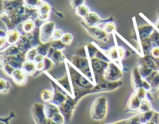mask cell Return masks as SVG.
I'll return each instance as SVG.
<instances>
[{"mask_svg":"<svg viewBox=\"0 0 159 124\" xmlns=\"http://www.w3.org/2000/svg\"><path fill=\"white\" fill-rule=\"evenodd\" d=\"M20 52H21V51H20V48L17 46L16 44L9 45L6 48L2 50L1 55H2L3 57H9V56L16 55V54H19Z\"/></svg>","mask_w":159,"mask_h":124,"instance_id":"cell-30","label":"cell"},{"mask_svg":"<svg viewBox=\"0 0 159 124\" xmlns=\"http://www.w3.org/2000/svg\"><path fill=\"white\" fill-rule=\"evenodd\" d=\"M64 33H64L63 30H61V29H54V33H53V34H52V37H51V41H52V40H61Z\"/></svg>","mask_w":159,"mask_h":124,"instance_id":"cell-44","label":"cell"},{"mask_svg":"<svg viewBox=\"0 0 159 124\" xmlns=\"http://www.w3.org/2000/svg\"><path fill=\"white\" fill-rule=\"evenodd\" d=\"M136 35L138 36L136 38L137 41L139 43V41L142 39L147 38V37H150L151 34L154 32V30L155 29V26L152 24L151 22L148 21V24L146 25H142V26H138L136 28Z\"/></svg>","mask_w":159,"mask_h":124,"instance_id":"cell-20","label":"cell"},{"mask_svg":"<svg viewBox=\"0 0 159 124\" xmlns=\"http://www.w3.org/2000/svg\"><path fill=\"white\" fill-rule=\"evenodd\" d=\"M115 34H116L115 33L113 34V39H114V41L116 43L114 46H110L107 51H103V50L102 51H103L104 53L107 54V55L111 60V61L116 63L121 69L124 70V68L122 64V60L130 57V53L127 50H126L124 46H120L116 43V37H115Z\"/></svg>","mask_w":159,"mask_h":124,"instance_id":"cell-4","label":"cell"},{"mask_svg":"<svg viewBox=\"0 0 159 124\" xmlns=\"http://www.w3.org/2000/svg\"><path fill=\"white\" fill-rule=\"evenodd\" d=\"M14 117H15V114H14L13 112H11L9 114V116L6 118H4L3 116H2L1 119H0V122H1L2 123H9V122H10V120H12Z\"/></svg>","mask_w":159,"mask_h":124,"instance_id":"cell-47","label":"cell"},{"mask_svg":"<svg viewBox=\"0 0 159 124\" xmlns=\"http://www.w3.org/2000/svg\"><path fill=\"white\" fill-rule=\"evenodd\" d=\"M75 54H76V55L78 56H80V57H87V52L86 49H85V46H82V47L79 48V49L75 52Z\"/></svg>","mask_w":159,"mask_h":124,"instance_id":"cell-48","label":"cell"},{"mask_svg":"<svg viewBox=\"0 0 159 124\" xmlns=\"http://www.w3.org/2000/svg\"><path fill=\"white\" fill-rule=\"evenodd\" d=\"M85 24H87L88 26H99V24H103V23H107L108 21H113V17H110L108 19H102L99 15H98L96 12H91L83 19L82 20Z\"/></svg>","mask_w":159,"mask_h":124,"instance_id":"cell-19","label":"cell"},{"mask_svg":"<svg viewBox=\"0 0 159 124\" xmlns=\"http://www.w3.org/2000/svg\"><path fill=\"white\" fill-rule=\"evenodd\" d=\"M61 40L65 44H66L67 46H69V45L71 44V43L73 41V36L71 33H65L63 34V36H62Z\"/></svg>","mask_w":159,"mask_h":124,"instance_id":"cell-43","label":"cell"},{"mask_svg":"<svg viewBox=\"0 0 159 124\" xmlns=\"http://www.w3.org/2000/svg\"><path fill=\"white\" fill-rule=\"evenodd\" d=\"M155 111L153 109L151 111L145 112V113H139L138 114L134 115L131 117L126 119H121V120L116 121L113 123H138V124H146L149 123L152 120L154 116Z\"/></svg>","mask_w":159,"mask_h":124,"instance_id":"cell-10","label":"cell"},{"mask_svg":"<svg viewBox=\"0 0 159 124\" xmlns=\"http://www.w3.org/2000/svg\"><path fill=\"white\" fill-rule=\"evenodd\" d=\"M85 0H70L71 6L74 10L76 9V8L79 7V6L85 4Z\"/></svg>","mask_w":159,"mask_h":124,"instance_id":"cell-46","label":"cell"},{"mask_svg":"<svg viewBox=\"0 0 159 124\" xmlns=\"http://www.w3.org/2000/svg\"><path fill=\"white\" fill-rule=\"evenodd\" d=\"M6 44H8V43L6 40V37H3V36H0V49H1V51L6 47Z\"/></svg>","mask_w":159,"mask_h":124,"instance_id":"cell-49","label":"cell"},{"mask_svg":"<svg viewBox=\"0 0 159 124\" xmlns=\"http://www.w3.org/2000/svg\"><path fill=\"white\" fill-rule=\"evenodd\" d=\"M27 77V74L21 68H20V69H16L14 71L13 74L11 76V78L13 80L16 85H19V86H23L26 83Z\"/></svg>","mask_w":159,"mask_h":124,"instance_id":"cell-25","label":"cell"},{"mask_svg":"<svg viewBox=\"0 0 159 124\" xmlns=\"http://www.w3.org/2000/svg\"><path fill=\"white\" fill-rule=\"evenodd\" d=\"M55 29V23L54 22L48 20V21L42 23L41 26L39 27L38 32L39 41H40V43H45L51 42L52 34Z\"/></svg>","mask_w":159,"mask_h":124,"instance_id":"cell-12","label":"cell"},{"mask_svg":"<svg viewBox=\"0 0 159 124\" xmlns=\"http://www.w3.org/2000/svg\"><path fill=\"white\" fill-rule=\"evenodd\" d=\"M51 47L54 48V49L60 50V51H63V50L66 49L68 46H67L66 44L63 43L61 40H52L51 41Z\"/></svg>","mask_w":159,"mask_h":124,"instance_id":"cell-40","label":"cell"},{"mask_svg":"<svg viewBox=\"0 0 159 124\" xmlns=\"http://www.w3.org/2000/svg\"><path fill=\"white\" fill-rule=\"evenodd\" d=\"M158 102H159V95H158Z\"/></svg>","mask_w":159,"mask_h":124,"instance_id":"cell-54","label":"cell"},{"mask_svg":"<svg viewBox=\"0 0 159 124\" xmlns=\"http://www.w3.org/2000/svg\"><path fill=\"white\" fill-rule=\"evenodd\" d=\"M22 33L19 31L17 28H14V29H7L6 31V40L7 41V43L9 45H13L16 44L17 42L20 40V37H21Z\"/></svg>","mask_w":159,"mask_h":124,"instance_id":"cell-24","label":"cell"},{"mask_svg":"<svg viewBox=\"0 0 159 124\" xmlns=\"http://www.w3.org/2000/svg\"><path fill=\"white\" fill-rule=\"evenodd\" d=\"M25 60H26V53L22 51L16 55L9 56V57H3L2 55H0V61H4L9 64L16 69L22 68Z\"/></svg>","mask_w":159,"mask_h":124,"instance_id":"cell-18","label":"cell"},{"mask_svg":"<svg viewBox=\"0 0 159 124\" xmlns=\"http://www.w3.org/2000/svg\"><path fill=\"white\" fill-rule=\"evenodd\" d=\"M0 66H1L2 71L5 73V74L10 78L12 74H13L14 71L16 70V68H13L12 65H10L8 63H6L4 61H0Z\"/></svg>","mask_w":159,"mask_h":124,"instance_id":"cell-37","label":"cell"},{"mask_svg":"<svg viewBox=\"0 0 159 124\" xmlns=\"http://www.w3.org/2000/svg\"><path fill=\"white\" fill-rule=\"evenodd\" d=\"M81 24H82V27L85 29L87 33L93 39L98 40V41L102 42V43H107L109 41V36L110 35H108L104 31L102 27H100L99 26H88L82 20L81 21Z\"/></svg>","mask_w":159,"mask_h":124,"instance_id":"cell-8","label":"cell"},{"mask_svg":"<svg viewBox=\"0 0 159 124\" xmlns=\"http://www.w3.org/2000/svg\"><path fill=\"white\" fill-rule=\"evenodd\" d=\"M21 69L28 76H34V77L37 71V63L34 61V60H25Z\"/></svg>","mask_w":159,"mask_h":124,"instance_id":"cell-27","label":"cell"},{"mask_svg":"<svg viewBox=\"0 0 159 124\" xmlns=\"http://www.w3.org/2000/svg\"><path fill=\"white\" fill-rule=\"evenodd\" d=\"M85 49H86L87 57H88L89 59L96 57L98 51H99V47H98L97 45L95 44L93 42H92V43H88L87 45H85Z\"/></svg>","mask_w":159,"mask_h":124,"instance_id":"cell-33","label":"cell"},{"mask_svg":"<svg viewBox=\"0 0 159 124\" xmlns=\"http://www.w3.org/2000/svg\"><path fill=\"white\" fill-rule=\"evenodd\" d=\"M44 56L41 55V54H37V55L36 56L35 59H34V61H35L36 63H39V62L40 61H43V60H44Z\"/></svg>","mask_w":159,"mask_h":124,"instance_id":"cell-51","label":"cell"},{"mask_svg":"<svg viewBox=\"0 0 159 124\" xmlns=\"http://www.w3.org/2000/svg\"><path fill=\"white\" fill-rule=\"evenodd\" d=\"M54 96V91L49 88H44L40 92V98L43 102H51Z\"/></svg>","mask_w":159,"mask_h":124,"instance_id":"cell-32","label":"cell"},{"mask_svg":"<svg viewBox=\"0 0 159 124\" xmlns=\"http://www.w3.org/2000/svg\"><path fill=\"white\" fill-rule=\"evenodd\" d=\"M153 25H154V26H155V29H156L158 31H159V14H158V20H157V21L155 22V23H154Z\"/></svg>","mask_w":159,"mask_h":124,"instance_id":"cell-52","label":"cell"},{"mask_svg":"<svg viewBox=\"0 0 159 124\" xmlns=\"http://www.w3.org/2000/svg\"><path fill=\"white\" fill-rule=\"evenodd\" d=\"M138 69H139L140 73H141V76H142L144 78H146L152 71H154V69L151 68H148V67H144V66H138Z\"/></svg>","mask_w":159,"mask_h":124,"instance_id":"cell-42","label":"cell"},{"mask_svg":"<svg viewBox=\"0 0 159 124\" xmlns=\"http://www.w3.org/2000/svg\"><path fill=\"white\" fill-rule=\"evenodd\" d=\"M45 74L48 76L51 79L54 80L61 88L63 90H65L70 96L75 98V91H74V85H73L72 82H71V78H70V76L68 74V73L67 72L65 74V75L64 77L61 78H54L53 76H51V74H49L48 71H45Z\"/></svg>","mask_w":159,"mask_h":124,"instance_id":"cell-15","label":"cell"},{"mask_svg":"<svg viewBox=\"0 0 159 124\" xmlns=\"http://www.w3.org/2000/svg\"><path fill=\"white\" fill-rule=\"evenodd\" d=\"M11 88H12L11 84L8 81L3 78L0 79V92L2 94H7Z\"/></svg>","mask_w":159,"mask_h":124,"instance_id":"cell-38","label":"cell"},{"mask_svg":"<svg viewBox=\"0 0 159 124\" xmlns=\"http://www.w3.org/2000/svg\"><path fill=\"white\" fill-rule=\"evenodd\" d=\"M155 63H156V65H157V70L159 71V60H155Z\"/></svg>","mask_w":159,"mask_h":124,"instance_id":"cell-53","label":"cell"},{"mask_svg":"<svg viewBox=\"0 0 159 124\" xmlns=\"http://www.w3.org/2000/svg\"><path fill=\"white\" fill-rule=\"evenodd\" d=\"M89 62L92 70L93 71V74H94L95 78H96V81L98 79L103 78V74L105 72V70L107 69V66L109 64V62L110 61H107V60L99 58V57H94L89 59Z\"/></svg>","mask_w":159,"mask_h":124,"instance_id":"cell-13","label":"cell"},{"mask_svg":"<svg viewBox=\"0 0 159 124\" xmlns=\"http://www.w3.org/2000/svg\"><path fill=\"white\" fill-rule=\"evenodd\" d=\"M158 90H159V87H158Z\"/></svg>","mask_w":159,"mask_h":124,"instance_id":"cell-55","label":"cell"},{"mask_svg":"<svg viewBox=\"0 0 159 124\" xmlns=\"http://www.w3.org/2000/svg\"><path fill=\"white\" fill-rule=\"evenodd\" d=\"M47 57L51 58V60H53V62L54 63V64L56 65L62 64L63 63H65V60L67 59L66 57H65V54L62 52V51L54 49V48L51 47V46Z\"/></svg>","mask_w":159,"mask_h":124,"instance_id":"cell-23","label":"cell"},{"mask_svg":"<svg viewBox=\"0 0 159 124\" xmlns=\"http://www.w3.org/2000/svg\"><path fill=\"white\" fill-rule=\"evenodd\" d=\"M90 12H91V10H90V9L89 8V6H87L85 4L79 6V7H77L75 9V12L76 16H79V18L82 19V20H83Z\"/></svg>","mask_w":159,"mask_h":124,"instance_id":"cell-35","label":"cell"},{"mask_svg":"<svg viewBox=\"0 0 159 124\" xmlns=\"http://www.w3.org/2000/svg\"><path fill=\"white\" fill-rule=\"evenodd\" d=\"M53 8L51 5L49 4L47 2L42 0L41 2L40 3V5L38 6V7L37 8V12H38V16H37V18L34 20L37 26L40 27L42 25V23H43L44 22L48 21L50 18V16H51V12L53 11Z\"/></svg>","mask_w":159,"mask_h":124,"instance_id":"cell-14","label":"cell"},{"mask_svg":"<svg viewBox=\"0 0 159 124\" xmlns=\"http://www.w3.org/2000/svg\"><path fill=\"white\" fill-rule=\"evenodd\" d=\"M108 113V99L106 96L101 95L93 101L90 108L91 119L94 121H103Z\"/></svg>","mask_w":159,"mask_h":124,"instance_id":"cell-3","label":"cell"},{"mask_svg":"<svg viewBox=\"0 0 159 124\" xmlns=\"http://www.w3.org/2000/svg\"><path fill=\"white\" fill-rule=\"evenodd\" d=\"M122 85L123 82L121 80L112 82L107 80L104 78H101L96 81V85L91 89V95L101 92H110L120 88Z\"/></svg>","mask_w":159,"mask_h":124,"instance_id":"cell-7","label":"cell"},{"mask_svg":"<svg viewBox=\"0 0 159 124\" xmlns=\"http://www.w3.org/2000/svg\"><path fill=\"white\" fill-rule=\"evenodd\" d=\"M123 76H124L123 70L114 62H109L108 66L103 74L104 78L108 81L115 82V81L121 80Z\"/></svg>","mask_w":159,"mask_h":124,"instance_id":"cell-16","label":"cell"},{"mask_svg":"<svg viewBox=\"0 0 159 124\" xmlns=\"http://www.w3.org/2000/svg\"><path fill=\"white\" fill-rule=\"evenodd\" d=\"M65 64L67 72L69 74L70 78H71L74 86L79 87L80 88H83V89H91L96 85V83L90 80L85 74L80 72L79 70L76 69L68 59L65 60Z\"/></svg>","mask_w":159,"mask_h":124,"instance_id":"cell-2","label":"cell"},{"mask_svg":"<svg viewBox=\"0 0 159 124\" xmlns=\"http://www.w3.org/2000/svg\"><path fill=\"white\" fill-rule=\"evenodd\" d=\"M51 42H48V43H40L38 45L36 46L37 50V53L38 54H41V55L44 56V57H47L49 53L50 49H51Z\"/></svg>","mask_w":159,"mask_h":124,"instance_id":"cell-34","label":"cell"},{"mask_svg":"<svg viewBox=\"0 0 159 124\" xmlns=\"http://www.w3.org/2000/svg\"><path fill=\"white\" fill-rule=\"evenodd\" d=\"M18 28L21 29L22 34L33 33H35L37 24L32 18H28L27 20H24Z\"/></svg>","mask_w":159,"mask_h":124,"instance_id":"cell-26","label":"cell"},{"mask_svg":"<svg viewBox=\"0 0 159 124\" xmlns=\"http://www.w3.org/2000/svg\"><path fill=\"white\" fill-rule=\"evenodd\" d=\"M31 115H32L33 119L36 123H48V117L45 113L44 104L35 102L31 108Z\"/></svg>","mask_w":159,"mask_h":124,"instance_id":"cell-17","label":"cell"},{"mask_svg":"<svg viewBox=\"0 0 159 124\" xmlns=\"http://www.w3.org/2000/svg\"><path fill=\"white\" fill-rule=\"evenodd\" d=\"M148 95H148L147 97L144 98V99L141 101V105H140L138 113H145V112H148L153 109L152 104V99H149Z\"/></svg>","mask_w":159,"mask_h":124,"instance_id":"cell-31","label":"cell"},{"mask_svg":"<svg viewBox=\"0 0 159 124\" xmlns=\"http://www.w3.org/2000/svg\"><path fill=\"white\" fill-rule=\"evenodd\" d=\"M149 123H159V113L155 111L153 117H152V120L150 121Z\"/></svg>","mask_w":159,"mask_h":124,"instance_id":"cell-50","label":"cell"},{"mask_svg":"<svg viewBox=\"0 0 159 124\" xmlns=\"http://www.w3.org/2000/svg\"><path fill=\"white\" fill-rule=\"evenodd\" d=\"M146 80L150 83L152 86V91H156L158 90L159 87V71L158 70H154L147 78Z\"/></svg>","mask_w":159,"mask_h":124,"instance_id":"cell-28","label":"cell"},{"mask_svg":"<svg viewBox=\"0 0 159 124\" xmlns=\"http://www.w3.org/2000/svg\"><path fill=\"white\" fill-rule=\"evenodd\" d=\"M24 5V0H1V12H10Z\"/></svg>","mask_w":159,"mask_h":124,"instance_id":"cell-22","label":"cell"},{"mask_svg":"<svg viewBox=\"0 0 159 124\" xmlns=\"http://www.w3.org/2000/svg\"><path fill=\"white\" fill-rule=\"evenodd\" d=\"M70 62L76 69L79 70L80 72H82L90 80L96 83V78H95L94 74H93L91 65H90L89 59L88 57H80V56H78L74 54L71 57Z\"/></svg>","mask_w":159,"mask_h":124,"instance_id":"cell-5","label":"cell"},{"mask_svg":"<svg viewBox=\"0 0 159 124\" xmlns=\"http://www.w3.org/2000/svg\"><path fill=\"white\" fill-rule=\"evenodd\" d=\"M130 81H131L132 87H133V88L134 90L143 88L145 90H147L148 91H149V92L152 91V88L150 83L141 76L138 66L134 67L132 69Z\"/></svg>","mask_w":159,"mask_h":124,"instance_id":"cell-9","label":"cell"},{"mask_svg":"<svg viewBox=\"0 0 159 124\" xmlns=\"http://www.w3.org/2000/svg\"><path fill=\"white\" fill-rule=\"evenodd\" d=\"M38 54L37 53V47L35 46H32L27 52L26 53V60H34L35 59L36 56Z\"/></svg>","mask_w":159,"mask_h":124,"instance_id":"cell-39","label":"cell"},{"mask_svg":"<svg viewBox=\"0 0 159 124\" xmlns=\"http://www.w3.org/2000/svg\"><path fill=\"white\" fill-rule=\"evenodd\" d=\"M79 102V100H78L77 99L68 95L66 101L61 106H59L61 112L65 117L66 122H70L72 119L73 114Z\"/></svg>","mask_w":159,"mask_h":124,"instance_id":"cell-11","label":"cell"},{"mask_svg":"<svg viewBox=\"0 0 159 124\" xmlns=\"http://www.w3.org/2000/svg\"><path fill=\"white\" fill-rule=\"evenodd\" d=\"M35 33L29 34H22L20 40L17 42L16 45L20 48V51L26 53L31 47H32V43L34 40Z\"/></svg>","mask_w":159,"mask_h":124,"instance_id":"cell-21","label":"cell"},{"mask_svg":"<svg viewBox=\"0 0 159 124\" xmlns=\"http://www.w3.org/2000/svg\"><path fill=\"white\" fill-rule=\"evenodd\" d=\"M36 11V9H30L23 5L10 12H1L0 18L5 23L7 29H11L18 28L24 20L30 18Z\"/></svg>","mask_w":159,"mask_h":124,"instance_id":"cell-1","label":"cell"},{"mask_svg":"<svg viewBox=\"0 0 159 124\" xmlns=\"http://www.w3.org/2000/svg\"><path fill=\"white\" fill-rule=\"evenodd\" d=\"M102 29L108 35H113L114 33L116 32V26L113 21H108L103 23Z\"/></svg>","mask_w":159,"mask_h":124,"instance_id":"cell-36","label":"cell"},{"mask_svg":"<svg viewBox=\"0 0 159 124\" xmlns=\"http://www.w3.org/2000/svg\"><path fill=\"white\" fill-rule=\"evenodd\" d=\"M42 0H24V6L30 9H36L38 7Z\"/></svg>","mask_w":159,"mask_h":124,"instance_id":"cell-41","label":"cell"},{"mask_svg":"<svg viewBox=\"0 0 159 124\" xmlns=\"http://www.w3.org/2000/svg\"><path fill=\"white\" fill-rule=\"evenodd\" d=\"M45 113H46V116L48 117V120L51 119L54 115H56L57 113H60L61 110L57 105H54L52 102H45Z\"/></svg>","mask_w":159,"mask_h":124,"instance_id":"cell-29","label":"cell"},{"mask_svg":"<svg viewBox=\"0 0 159 124\" xmlns=\"http://www.w3.org/2000/svg\"><path fill=\"white\" fill-rule=\"evenodd\" d=\"M149 91L144 88H141L138 89H135L127 101V105L125 107L124 112L125 113H133V112H138L141 105V101L146 98L148 95Z\"/></svg>","mask_w":159,"mask_h":124,"instance_id":"cell-6","label":"cell"},{"mask_svg":"<svg viewBox=\"0 0 159 124\" xmlns=\"http://www.w3.org/2000/svg\"><path fill=\"white\" fill-rule=\"evenodd\" d=\"M149 55L155 60H159V46H155L150 51Z\"/></svg>","mask_w":159,"mask_h":124,"instance_id":"cell-45","label":"cell"}]
</instances>
